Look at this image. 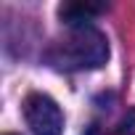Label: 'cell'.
I'll return each mask as SVG.
<instances>
[{"label":"cell","instance_id":"cell-1","mask_svg":"<svg viewBox=\"0 0 135 135\" xmlns=\"http://www.w3.org/2000/svg\"><path fill=\"white\" fill-rule=\"evenodd\" d=\"M48 61L56 69H64V72L98 69V66H103L109 61V40L93 24L69 27V32L50 45Z\"/></svg>","mask_w":135,"mask_h":135},{"label":"cell","instance_id":"cell-2","mask_svg":"<svg viewBox=\"0 0 135 135\" xmlns=\"http://www.w3.org/2000/svg\"><path fill=\"white\" fill-rule=\"evenodd\" d=\"M24 119L35 135H61L64 132V111L45 93H29L24 98Z\"/></svg>","mask_w":135,"mask_h":135},{"label":"cell","instance_id":"cell-3","mask_svg":"<svg viewBox=\"0 0 135 135\" xmlns=\"http://www.w3.org/2000/svg\"><path fill=\"white\" fill-rule=\"evenodd\" d=\"M103 11H106V6H90V3H64V6H58V16L66 27L90 24V19H95Z\"/></svg>","mask_w":135,"mask_h":135},{"label":"cell","instance_id":"cell-4","mask_svg":"<svg viewBox=\"0 0 135 135\" xmlns=\"http://www.w3.org/2000/svg\"><path fill=\"white\" fill-rule=\"evenodd\" d=\"M114 135H135V109H130L119 119V124L114 127Z\"/></svg>","mask_w":135,"mask_h":135},{"label":"cell","instance_id":"cell-5","mask_svg":"<svg viewBox=\"0 0 135 135\" xmlns=\"http://www.w3.org/2000/svg\"><path fill=\"white\" fill-rule=\"evenodd\" d=\"M8 135H11V132H8Z\"/></svg>","mask_w":135,"mask_h":135}]
</instances>
